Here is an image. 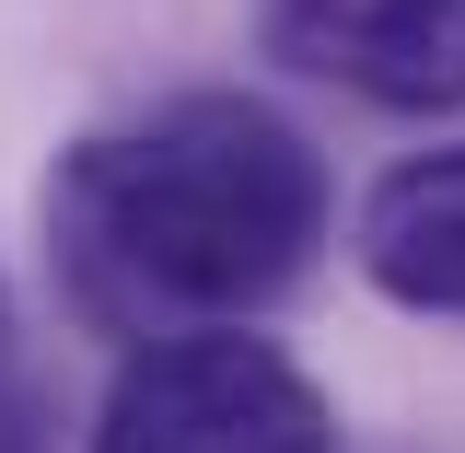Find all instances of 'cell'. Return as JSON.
Segmentation results:
<instances>
[{
  "label": "cell",
  "mask_w": 465,
  "mask_h": 453,
  "mask_svg": "<svg viewBox=\"0 0 465 453\" xmlns=\"http://www.w3.org/2000/svg\"><path fill=\"white\" fill-rule=\"evenodd\" d=\"M326 244V163L244 94H174L140 128L70 140L47 174V256L82 326L163 338L280 302Z\"/></svg>",
  "instance_id": "1"
},
{
  "label": "cell",
  "mask_w": 465,
  "mask_h": 453,
  "mask_svg": "<svg viewBox=\"0 0 465 453\" xmlns=\"http://www.w3.org/2000/svg\"><path fill=\"white\" fill-rule=\"evenodd\" d=\"M94 453H338V419L314 396V372L222 326H163L116 360L94 407Z\"/></svg>",
  "instance_id": "2"
},
{
  "label": "cell",
  "mask_w": 465,
  "mask_h": 453,
  "mask_svg": "<svg viewBox=\"0 0 465 453\" xmlns=\"http://www.w3.org/2000/svg\"><path fill=\"white\" fill-rule=\"evenodd\" d=\"M256 47L361 105H465V0H256Z\"/></svg>",
  "instance_id": "3"
},
{
  "label": "cell",
  "mask_w": 465,
  "mask_h": 453,
  "mask_svg": "<svg viewBox=\"0 0 465 453\" xmlns=\"http://www.w3.org/2000/svg\"><path fill=\"white\" fill-rule=\"evenodd\" d=\"M361 280L407 302V314H454L465 326V140L454 152H419L372 186L361 210Z\"/></svg>",
  "instance_id": "4"
},
{
  "label": "cell",
  "mask_w": 465,
  "mask_h": 453,
  "mask_svg": "<svg viewBox=\"0 0 465 453\" xmlns=\"http://www.w3.org/2000/svg\"><path fill=\"white\" fill-rule=\"evenodd\" d=\"M0 349H12V291H0Z\"/></svg>",
  "instance_id": "5"
}]
</instances>
